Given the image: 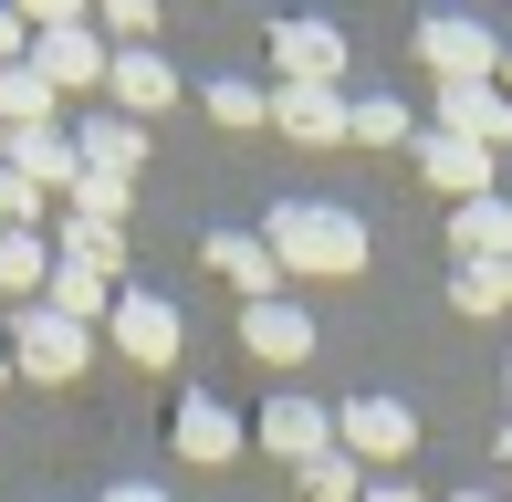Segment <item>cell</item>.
I'll list each match as a JSON object with an SVG mask.
<instances>
[{"instance_id": "7c38bea8", "label": "cell", "mask_w": 512, "mask_h": 502, "mask_svg": "<svg viewBox=\"0 0 512 502\" xmlns=\"http://www.w3.org/2000/svg\"><path fill=\"white\" fill-rule=\"evenodd\" d=\"M209 272H220V283H241V304H272V283H283L272 241H251V231H220V241H209Z\"/></svg>"}, {"instance_id": "7402d4cb", "label": "cell", "mask_w": 512, "mask_h": 502, "mask_svg": "<svg viewBox=\"0 0 512 502\" xmlns=\"http://www.w3.org/2000/svg\"><path fill=\"white\" fill-rule=\"evenodd\" d=\"M42 283H53V251L32 231H0V293H42Z\"/></svg>"}, {"instance_id": "e0dca14e", "label": "cell", "mask_w": 512, "mask_h": 502, "mask_svg": "<svg viewBox=\"0 0 512 502\" xmlns=\"http://www.w3.org/2000/svg\"><path fill=\"white\" fill-rule=\"evenodd\" d=\"M74 157H84L95 178H136V157H147V126H136V116H95V126L74 136Z\"/></svg>"}, {"instance_id": "d4e9b609", "label": "cell", "mask_w": 512, "mask_h": 502, "mask_svg": "<svg viewBox=\"0 0 512 502\" xmlns=\"http://www.w3.org/2000/svg\"><path fill=\"white\" fill-rule=\"evenodd\" d=\"M209 116H220V126H262L272 105H262V84H241V74H220V84H209Z\"/></svg>"}, {"instance_id": "30bf717a", "label": "cell", "mask_w": 512, "mask_h": 502, "mask_svg": "<svg viewBox=\"0 0 512 502\" xmlns=\"http://www.w3.org/2000/svg\"><path fill=\"white\" fill-rule=\"evenodd\" d=\"M115 346H126L136 367H168L178 356V314L157 304V293H115Z\"/></svg>"}, {"instance_id": "3957f363", "label": "cell", "mask_w": 512, "mask_h": 502, "mask_svg": "<svg viewBox=\"0 0 512 502\" xmlns=\"http://www.w3.org/2000/svg\"><path fill=\"white\" fill-rule=\"evenodd\" d=\"M418 63H429L439 84H492L502 74V42L481 32V21H418Z\"/></svg>"}, {"instance_id": "d6a6232c", "label": "cell", "mask_w": 512, "mask_h": 502, "mask_svg": "<svg viewBox=\"0 0 512 502\" xmlns=\"http://www.w3.org/2000/svg\"><path fill=\"white\" fill-rule=\"evenodd\" d=\"M0 377H11V346H0Z\"/></svg>"}, {"instance_id": "d6986e66", "label": "cell", "mask_w": 512, "mask_h": 502, "mask_svg": "<svg viewBox=\"0 0 512 502\" xmlns=\"http://www.w3.org/2000/svg\"><path fill=\"white\" fill-rule=\"evenodd\" d=\"M168 429H178V450H189V461H230V450H241V419H230L220 398H189Z\"/></svg>"}, {"instance_id": "1f68e13d", "label": "cell", "mask_w": 512, "mask_h": 502, "mask_svg": "<svg viewBox=\"0 0 512 502\" xmlns=\"http://www.w3.org/2000/svg\"><path fill=\"white\" fill-rule=\"evenodd\" d=\"M502 471H512V429H502Z\"/></svg>"}, {"instance_id": "f1b7e54d", "label": "cell", "mask_w": 512, "mask_h": 502, "mask_svg": "<svg viewBox=\"0 0 512 502\" xmlns=\"http://www.w3.org/2000/svg\"><path fill=\"white\" fill-rule=\"evenodd\" d=\"M21 32H32V21H21V11H0V63H21Z\"/></svg>"}, {"instance_id": "5bb4252c", "label": "cell", "mask_w": 512, "mask_h": 502, "mask_svg": "<svg viewBox=\"0 0 512 502\" xmlns=\"http://www.w3.org/2000/svg\"><path fill=\"white\" fill-rule=\"evenodd\" d=\"M42 293H53V314H63V325H84V335H95V314H115V272L63 262V251H53V283H42Z\"/></svg>"}, {"instance_id": "5b68a950", "label": "cell", "mask_w": 512, "mask_h": 502, "mask_svg": "<svg viewBox=\"0 0 512 502\" xmlns=\"http://www.w3.org/2000/svg\"><path fill=\"white\" fill-rule=\"evenodd\" d=\"M272 63H283V84H324V95H335V84H345V32L283 21V32H272Z\"/></svg>"}, {"instance_id": "9a60e30c", "label": "cell", "mask_w": 512, "mask_h": 502, "mask_svg": "<svg viewBox=\"0 0 512 502\" xmlns=\"http://www.w3.org/2000/svg\"><path fill=\"white\" fill-rule=\"evenodd\" d=\"M272 126L304 136V147H335V136H345V95H324V84H283V95H272Z\"/></svg>"}, {"instance_id": "836d02e7", "label": "cell", "mask_w": 512, "mask_h": 502, "mask_svg": "<svg viewBox=\"0 0 512 502\" xmlns=\"http://www.w3.org/2000/svg\"><path fill=\"white\" fill-rule=\"evenodd\" d=\"M460 502H492V492H460Z\"/></svg>"}, {"instance_id": "277c9868", "label": "cell", "mask_w": 512, "mask_h": 502, "mask_svg": "<svg viewBox=\"0 0 512 502\" xmlns=\"http://www.w3.org/2000/svg\"><path fill=\"white\" fill-rule=\"evenodd\" d=\"M408 440H418V419H408L398 398H356V408L335 419V450H345V461H398Z\"/></svg>"}, {"instance_id": "8992f818", "label": "cell", "mask_w": 512, "mask_h": 502, "mask_svg": "<svg viewBox=\"0 0 512 502\" xmlns=\"http://www.w3.org/2000/svg\"><path fill=\"white\" fill-rule=\"evenodd\" d=\"M0 168L32 178V189H74L84 157H74V136H63V126H21V136H0Z\"/></svg>"}, {"instance_id": "f546056e", "label": "cell", "mask_w": 512, "mask_h": 502, "mask_svg": "<svg viewBox=\"0 0 512 502\" xmlns=\"http://www.w3.org/2000/svg\"><path fill=\"white\" fill-rule=\"evenodd\" d=\"M356 502H418V492L408 482H377V492H356Z\"/></svg>"}, {"instance_id": "8fae6325", "label": "cell", "mask_w": 512, "mask_h": 502, "mask_svg": "<svg viewBox=\"0 0 512 502\" xmlns=\"http://www.w3.org/2000/svg\"><path fill=\"white\" fill-rule=\"evenodd\" d=\"M241 346L272 356V367H304V356H314V325L293 304H241Z\"/></svg>"}, {"instance_id": "4fadbf2b", "label": "cell", "mask_w": 512, "mask_h": 502, "mask_svg": "<svg viewBox=\"0 0 512 502\" xmlns=\"http://www.w3.org/2000/svg\"><path fill=\"white\" fill-rule=\"evenodd\" d=\"M21 63H32L53 95H63V84H105V42H95V32H42Z\"/></svg>"}, {"instance_id": "603a6c76", "label": "cell", "mask_w": 512, "mask_h": 502, "mask_svg": "<svg viewBox=\"0 0 512 502\" xmlns=\"http://www.w3.org/2000/svg\"><path fill=\"white\" fill-rule=\"evenodd\" d=\"M450 304H460V314H502V304H512V262H460Z\"/></svg>"}, {"instance_id": "4316f807", "label": "cell", "mask_w": 512, "mask_h": 502, "mask_svg": "<svg viewBox=\"0 0 512 502\" xmlns=\"http://www.w3.org/2000/svg\"><path fill=\"white\" fill-rule=\"evenodd\" d=\"M105 32L126 42V53H147V32H157V0H105Z\"/></svg>"}, {"instance_id": "484cf974", "label": "cell", "mask_w": 512, "mask_h": 502, "mask_svg": "<svg viewBox=\"0 0 512 502\" xmlns=\"http://www.w3.org/2000/svg\"><path fill=\"white\" fill-rule=\"evenodd\" d=\"M304 502H356V461H345V450L304 461Z\"/></svg>"}, {"instance_id": "cb8c5ba5", "label": "cell", "mask_w": 512, "mask_h": 502, "mask_svg": "<svg viewBox=\"0 0 512 502\" xmlns=\"http://www.w3.org/2000/svg\"><path fill=\"white\" fill-rule=\"evenodd\" d=\"M74 220H84V231H126V178H95V168H84L74 178Z\"/></svg>"}, {"instance_id": "9c48e42d", "label": "cell", "mask_w": 512, "mask_h": 502, "mask_svg": "<svg viewBox=\"0 0 512 502\" xmlns=\"http://www.w3.org/2000/svg\"><path fill=\"white\" fill-rule=\"evenodd\" d=\"M418 168L439 199H492V147H471V136H418Z\"/></svg>"}, {"instance_id": "83f0119b", "label": "cell", "mask_w": 512, "mask_h": 502, "mask_svg": "<svg viewBox=\"0 0 512 502\" xmlns=\"http://www.w3.org/2000/svg\"><path fill=\"white\" fill-rule=\"evenodd\" d=\"M32 220H42V189H32V178H11V168H0V231H32Z\"/></svg>"}, {"instance_id": "4dcf8cb0", "label": "cell", "mask_w": 512, "mask_h": 502, "mask_svg": "<svg viewBox=\"0 0 512 502\" xmlns=\"http://www.w3.org/2000/svg\"><path fill=\"white\" fill-rule=\"evenodd\" d=\"M105 502H168V492H147V482H126V492H105Z\"/></svg>"}, {"instance_id": "ba28073f", "label": "cell", "mask_w": 512, "mask_h": 502, "mask_svg": "<svg viewBox=\"0 0 512 502\" xmlns=\"http://www.w3.org/2000/svg\"><path fill=\"white\" fill-rule=\"evenodd\" d=\"M439 136L512 147V95H492V84H439Z\"/></svg>"}, {"instance_id": "2e32d148", "label": "cell", "mask_w": 512, "mask_h": 502, "mask_svg": "<svg viewBox=\"0 0 512 502\" xmlns=\"http://www.w3.org/2000/svg\"><path fill=\"white\" fill-rule=\"evenodd\" d=\"M450 251H471V262H512V199H460L450 210Z\"/></svg>"}, {"instance_id": "ac0fdd59", "label": "cell", "mask_w": 512, "mask_h": 502, "mask_svg": "<svg viewBox=\"0 0 512 502\" xmlns=\"http://www.w3.org/2000/svg\"><path fill=\"white\" fill-rule=\"evenodd\" d=\"M105 84H115V105H126V116H157V105H178V74L157 53H115L105 63Z\"/></svg>"}, {"instance_id": "44dd1931", "label": "cell", "mask_w": 512, "mask_h": 502, "mask_svg": "<svg viewBox=\"0 0 512 502\" xmlns=\"http://www.w3.org/2000/svg\"><path fill=\"white\" fill-rule=\"evenodd\" d=\"M345 136H356V147H408V105L398 95H356L345 105Z\"/></svg>"}, {"instance_id": "7a4b0ae2", "label": "cell", "mask_w": 512, "mask_h": 502, "mask_svg": "<svg viewBox=\"0 0 512 502\" xmlns=\"http://www.w3.org/2000/svg\"><path fill=\"white\" fill-rule=\"evenodd\" d=\"M84 346H95V335L63 325L53 304H21V314H11V367H21V377H42V387L84 377Z\"/></svg>"}, {"instance_id": "6da1fadb", "label": "cell", "mask_w": 512, "mask_h": 502, "mask_svg": "<svg viewBox=\"0 0 512 502\" xmlns=\"http://www.w3.org/2000/svg\"><path fill=\"white\" fill-rule=\"evenodd\" d=\"M272 262L283 272H356L366 262V220L356 210H324V199H283V210L262 220Z\"/></svg>"}, {"instance_id": "ffe728a7", "label": "cell", "mask_w": 512, "mask_h": 502, "mask_svg": "<svg viewBox=\"0 0 512 502\" xmlns=\"http://www.w3.org/2000/svg\"><path fill=\"white\" fill-rule=\"evenodd\" d=\"M21 126H53V84L32 63H0V136H21Z\"/></svg>"}, {"instance_id": "52a82bcc", "label": "cell", "mask_w": 512, "mask_h": 502, "mask_svg": "<svg viewBox=\"0 0 512 502\" xmlns=\"http://www.w3.org/2000/svg\"><path fill=\"white\" fill-rule=\"evenodd\" d=\"M262 450H283L293 471L324 461V450H335V408H314V398H272V408H262Z\"/></svg>"}]
</instances>
